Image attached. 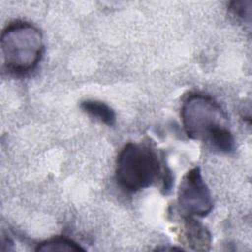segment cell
<instances>
[{
    "label": "cell",
    "instance_id": "6da1fadb",
    "mask_svg": "<svg viewBox=\"0 0 252 252\" xmlns=\"http://www.w3.org/2000/svg\"><path fill=\"white\" fill-rule=\"evenodd\" d=\"M181 120L187 136L224 153L234 149L228 117L211 96L191 94L181 106Z\"/></svg>",
    "mask_w": 252,
    "mask_h": 252
},
{
    "label": "cell",
    "instance_id": "7a4b0ae2",
    "mask_svg": "<svg viewBox=\"0 0 252 252\" xmlns=\"http://www.w3.org/2000/svg\"><path fill=\"white\" fill-rule=\"evenodd\" d=\"M1 53L6 69L15 74H25L38 64L44 49L43 35L32 24L16 21L1 33Z\"/></svg>",
    "mask_w": 252,
    "mask_h": 252
},
{
    "label": "cell",
    "instance_id": "3957f363",
    "mask_svg": "<svg viewBox=\"0 0 252 252\" xmlns=\"http://www.w3.org/2000/svg\"><path fill=\"white\" fill-rule=\"evenodd\" d=\"M160 173L157 154L150 147L128 143L120 151L115 175L118 184L127 191H138L151 186Z\"/></svg>",
    "mask_w": 252,
    "mask_h": 252
},
{
    "label": "cell",
    "instance_id": "277c9868",
    "mask_svg": "<svg viewBox=\"0 0 252 252\" xmlns=\"http://www.w3.org/2000/svg\"><path fill=\"white\" fill-rule=\"evenodd\" d=\"M177 204L182 217H205L212 211V195L199 167L190 169L183 176L178 188Z\"/></svg>",
    "mask_w": 252,
    "mask_h": 252
},
{
    "label": "cell",
    "instance_id": "5b68a950",
    "mask_svg": "<svg viewBox=\"0 0 252 252\" xmlns=\"http://www.w3.org/2000/svg\"><path fill=\"white\" fill-rule=\"evenodd\" d=\"M183 241L193 250L206 251L210 249L212 236L207 227L192 217H183Z\"/></svg>",
    "mask_w": 252,
    "mask_h": 252
},
{
    "label": "cell",
    "instance_id": "8992f818",
    "mask_svg": "<svg viewBox=\"0 0 252 252\" xmlns=\"http://www.w3.org/2000/svg\"><path fill=\"white\" fill-rule=\"evenodd\" d=\"M80 106L84 112L94 117V119L108 126H112L115 124V121H116L115 112L106 103L99 100L88 99V100L82 101Z\"/></svg>",
    "mask_w": 252,
    "mask_h": 252
},
{
    "label": "cell",
    "instance_id": "52a82bcc",
    "mask_svg": "<svg viewBox=\"0 0 252 252\" xmlns=\"http://www.w3.org/2000/svg\"><path fill=\"white\" fill-rule=\"evenodd\" d=\"M35 250L37 252H79L85 249L78 243L67 237H54L39 243Z\"/></svg>",
    "mask_w": 252,
    "mask_h": 252
},
{
    "label": "cell",
    "instance_id": "ba28073f",
    "mask_svg": "<svg viewBox=\"0 0 252 252\" xmlns=\"http://www.w3.org/2000/svg\"><path fill=\"white\" fill-rule=\"evenodd\" d=\"M230 13L238 20L250 24L251 19V1H233L228 5Z\"/></svg>",
    "mask_w": 252,
    "mask_h": 252
}]
</instances>
